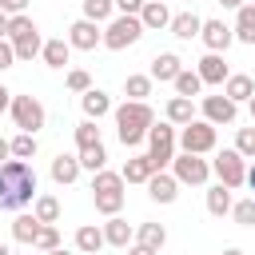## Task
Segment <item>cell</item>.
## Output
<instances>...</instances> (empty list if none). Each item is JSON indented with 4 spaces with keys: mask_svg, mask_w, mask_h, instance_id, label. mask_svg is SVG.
<instances>
[{
    "mask_svg": "<svg viewBox=\"0 0 255 255\" xmlns=\"http://www.w3.org/2000/svg\"><path fill=\"white\" fill-rule=\"evenodd\" d=\"M36 171L28 159H4L0 163V211H20L36 199Z\"/></svg>",
    "mask_w": 255,
    "mask_h": 255,
    "instance_id": "cell-1",
    "label": "cell"
},
{
    "mask_svg": "<svg viewBox=\"0 0 255 255\" xmlns=\"http://www.w3.org/2000/svg\"><path fill=\"white\" fill-rule=\"evenodd\" d=\"M155 124L147 100H124L116 108V131H120V143L124 147H135L139 139H147V128Z\"/></svg>",
    "mask_w": 255,
    "mask_h": 255,
    "instance_id": "cell-2",
    "label": "cell"
},
{
    "mask_svg": "<svg viewBox=\"0 0 255 255\" xmlns=\"http://www.w3.org/2000/svg\"><path fill=\"white\" fill-rule=\"evenodd\" d=\"M124 175L120 171H108V167H100V171H92V203H96V211L100 215H120V207H124Z\"/></svg>",
    "mask_w": 255,
    "mask_h": 255,
    "instance_id": "cell-3",
    "label": "cell"
},
{
    "mask_svg": "<svg viewBox=\"0 0 255 255\" xmlns=\"http://www.w3.org/2000/svg\"><path fill=\"white\" fill-rule=\"evenodd\" d=\"M147 159H151V167L155 171H163V167H171V159H175V124H151L147 128Z\"/></svg>",
    "mask_w": 255,
    "mask_h": 255,
    "instance_id": "cell-4",
    "label": "cell"
},
{
    "mask_svg": "<svg viewBox=\"0 0 255 255\" xmlns=\"http://www.w3.org/2000/svg\"><path fill=\"white\" fill-rule=\"evenodd\" d=\"M143 36V24H139V16H112L108 20V28H104V48L108 52H124V48H131L135 40Z\"/></svg>",
    "mask_w": 255,
    "mask_h": 255,
    "instance_id": "cell-5",
    "label": "cell"
},
{
    "mask_svg": "<svg viewBox=\"0 0 255 255\" xmlns=\"http://www.w3.org/2000/svg\"><path fill=\"white\" fill-rule=\"evenodd\" d=\"M8 112H12V124L20 128V131H40L44 128V120H48V112H44V104L36 100V96H12V104H8Z\"/></svg>",
    "mask_w": 255,
    "mask_h": 255,
    "instance_id": "cell-6",
    "label": "cell"
},
{
    "mask_svg": "<svg viewBox=\"0 0 255 255\" xmlns=\"http://www.w3.org/2000/svg\"><path fill=\"white\" fill-rule=\"evenodd\" d=\"M175 143H179L183 151H191V155H207V151H215V124L191 120V124H183V131H179Z\"/></svg>",
    "mask_w": 255,
    "mask_h": 255,
    "instance_id": "cell-7",
    "label": "cell"
},
{
    "mask_svg": "<svg viewBox=\"0 0 255 255\" xmlns=\"http://www.w3.org/2000/svg\"><path fill=\"white\" fill-rule=\"evenodd\" d=\"M211 171L219 175V183H223V187H231V191H235V187H243V179H247V159H243L235 147H223V151L211 159Z\"/></svg>",
    "mask_w": 255,
    "mask_h": 255,
    "instance_id": "cell-8",
    "label": "cell"
},
{
    "mask_svg": "<svg viewBox=\"0 0 255 255\" xmlns=\"http://www.w3.org/2000/svg\"><path fill=\"white\" fill-rule=\"evenodd\" d=\"M171 175H175L179 183H191V187H199V183H207V175H211V163H207V159H199V155H191V151H179V155L171 159Z\"/></svg>",
    "mask_w": 255,
    "mask_h": 255,
    "instance_id": "cell-9",
    "label": "cell"
},
{
    "mask_svg": "<svg viewBox=\"0 0 255 255\" xmlns=\"http://www.w3.org/2000/svg\"><path fill=\"white\" fill-rule=\"evenodd\" d=\"M199 112H203V120H207V124L223 128V124H235V116H239V104H235V100H227V96L219 92V96H203Z\"/></svg>",
    "mask_w": 255,
    "mask_h": 255,
    "instance_id": "cell-10",
    "label": "cell"
},
{
    "mask_svg": "<svg viewBox=\"0 0 255 255\" xmlns=\"http://www.w3.org/2000/svg\"><path fill=\"white\" fill-rule=\"evenodd\" d=\"M68 44L76 48V52H92L96 44H104V32H100V24L96 20H76L72 28H68Z\"/></svg>",
    "mask_w": 255,
    "mask_h": 255,
    "instance_id": "cell-11",
    "label": "cell"
},
{
    "mask_svg": "<svg viewBox=\"0 0 255 255\" xmlns=\"http://www.w3.org/2000/svg\"><path fill=\"white\" fill-rule=\"evenodd\" d=\"M199 40L207 44V52H227V48L235 44V32H231V24H223V20H203Z\"/></svg>",
    "mask_w": 255,
    "mask_h": 255,
    "instance_id": "cell-12",
    "label": "cell"
},
{
    "mask_svg": "<svg viewBox=\"0 0 255 255\" xmlns=\"http://www.w3.org/2000/svg\"><path fill=\"white\" fill-rule=\"evenodd\" d=\"M104 243L108 247H131L135 243V227L124 219V215H108V223H104Z\"/></svg>",
    "mask_w": 255,
    "mask_h": 255,
    "instance_id": "cell-13",
    "label": "cell"
},
{
    "mask_svg": "<svg viewBox=\"0 0 255 255\" xmlns=\"http://www.w3.org/2000/svg\"><path fill=\"white\" fill-rule=\"evenodd\" d=\"M143 187H147V195H151L155 203H175V195H179V179L167 175V171H151V179H147Z\"/></svg>",
    "mask_w": 255,
    "mask_h": 255,
    "instance_id": "cell-14",
    "label": "cell"
},
{
    "mask_svg": "<svg viewBox=\"0 0 255 255\" xmlns=\"http://www.w3.org/2000/svg\"><path fill=\"white\" fill-rule=\"evenodd\" d=\"M139 24H143V32H159V28H167V24H171L167 4H163V0H147V4L139 8Z\"/></svg>",
    "mask_w": 255,
    "mask_h": 255,
    "instance_id": "cell-15",
    "label": "cell"
},
{
    "mask_svg": "<svg viewBox=\"0 0 255 255\" xmlns=\"http://www.w3.org/2000/svg\"><path fill=\"white\" fill-rule=\"evenodd\" d=\"M179 68H183V60L175 56V52H159L155 60H151V80H159V84H171L175 76H179Z\"/></svg>",
    "mask_w": 255,
    "mask_h": 255,
    "instance_id": "cell-16",
    "label": "cell"
},
{
    "mask_svg": "<svg viewBox=\"0 0 255 255\" xmlns=\"http://www.w3.org/2000/svg\"><path fill=\"white\" fill-rule=\"evenodd\" d=\"M80 104H84V116H88V120H96V124H100V116H108V112H112V96H108V92H100V88L80 92Z\"/></svg>",
    "mask_w": 255,
    "mask_h": 255,
    "instance_id": "cell-17",
    "label": "cell"
},
{
    "mask_svg": "<svg viewBox=\"0 0 255 255\" xmlns=\"http://www.w3.org/2000/svg\"><path fill=\"white\" fill-rule=\"evenodd\" d=\"M199 80L203 84H223L227 80V64H223V52H207L203 60H199Z\"/></svg>",
    "mask_w": 255,
    "mask_h": 255,
    "instance_id": "cell-18",
    "label": "cell"
},
{
    "mask_svg": "<svg viewBox=\"0 0 255 255\" xmlns=\"http://www.w3.org/2000/svg\"><path fill=\"white\" fill-rule=\"evenodd\" d=\"M223 96H227V100H235V104H247V100L255 96V80H251V76H243V72H235V76H227V80H223Z\"/></svg>",
    "mask_w": 255,
    "mask_h": 255,
    "instance_id": "cell-19",
    "label": "cell"
},
{
    "mask_svg": "<svg viewBox=\"0 0 255 255\" xmlns=\"http://www.w3.org/2000/svg\"><path fill=\"white\" fill-rule=\"evenodd\" d=\"M52 179L60 183V187H68V183H76L80 179V155H56L52 159Z\"/></svg>",
    "mask_w": 255,
    "mask_h": 255,
    "instance_id": "cell-20",
    "label": "cell"
},
{
    "mask_svg": "<svg viewBox=\"0 0 255 255\" xmlns=\"http://www.w3.org/2000/svg\"><path fill=\"white\" fill-rule=\"evenodd\" d=\"M231 32H235L239 44H255V4L235 8V24H231Z\"/></svg>",
    "mask_w": 255,
    "mask_h": 255,
    "instance_id": "cell-21",
    "label": "cell"
},
{
    "mask_svg": "<svg viewBox=\"0 0 255 255\" xmlns=\"http://www.w3.org/2000/svg\"><path fill=\"white\" fill-rule=\"evenodd\" d=\"M163 116H167V124L183 128V124H191V120H195V104H191L187 96H171V100H167V108H163Z\"/></svg>",
    "mask_w": 255,
    "mask_h": 255,
    "instance_id": "cell-22",
    "label": "cell"
},
{
    "mask_svg": "<svg viewBox=\"0 0 255 255\" xmlns=\"http://www.w3.org/2000/svg\"><path fill=\"white\" fill-rule=\"evenodd\" d=\"M100 247H104V227H96V223L76 227V251L80 255H96Z\"/></svg>",
    "mask_w": 255,
    "mask_h": 255,
    "instance_id": "cell-23",
    "label": "cell"
},
{
    "mask_svg": "<svg viewBox=\"0 0 255 255\" xmlns=\"http://www.w3.org/2000/svg\"><path fill=\"white\" fill-rule=\"evenodd\" d=\"M171 36H179V40H195L199 36V28H203V20L195 16V12H179V16H171Z\"/></svg>",
    "mask_w": 255,
    "mask_h": 255,
    "instance_id": "cell-24",
    "label": "cell"
},
{
    "mask_svg": "<svg viewBox=\"0 0 255 255\" xmlns=\"http://www.w3.org/2000/svg\"><path fill=\"white\" fill-rule=\"evenodd\" d=\"M151 171H155V167H151V159H147V155H131V159L124 163V171H120V175H124V183H147V179H151Z\"/></svg>",
    "mask_w": 255,
    "mask_h": 255,
    "instance_id": "cell-25",
    "label": "cell"
},
{
    "mask_svg": "<svg viewBox=\"0 0 255 255\" xmlns=\"http://www.w3.org/2000/svg\"><path fill=\"white\" fill-rule=\"evenodd\" d=\"M40 56H44V64H48V68H64V64H68V56H72V44H68V40H44Z\"/></svg>",
    "mask_w": 255,
    "mask_h": 255,
    "instance_id": "cell-26",
    "label": "cell"
},
{
    "mask_svg": "<svg viewBox=\"0 0 255 255\" xmlns=\"http://www.w3.org/2000/svg\"><path fill=\"white\" fill-rule=\"evenodd\" d=\"M135 243L159 251V247L167 243V227H163V223H139V227H135Z\"/></svg>",
    "mask_w": 255,
    "mask_h": 255,
    "instance_id": "cell-27",
    "label": "cell"
},
{
    "mask_svg": "<svg viewBox=\"0 0 255 255\" xmlns=\"http://www.w3.org/2000/svg\"><path fill=\"white\" fill-rule=\"evenodd\" d=\"M231 203H235V199H231V187L215 183V187L207 191V211H211V215H219V219H223V215H231Z\"/></svg>",
    "mask_w": 255,
    "mask_h": 255,
    "instance_id": "cell-28",
    "label": "cell"
},
{
    "mask_svg": "<svg viewBox=\"0 0 255 255\" xmlns=\"http://www.w3.org/2000/svg\"><path fill=\"white\" fill-rule=\"evenodd\" d=\"M36 235H40V219L36 215H16L12 219V239L16 243H36Z\"/></svg>",
    "mask_w": 255,
    "mask_h": 255,
    "instance_id": "cell-29",
    "label": "cell"
},
{
    "mask_svg": "<svg viewBox=\"0 0 255 255\" xmlns=\"http://www.w3.org/2000/svg\"><path fill=\"white\" fill-rule=\"evenodd\" d=\"M171 84H175V96H187V100L203 92V80H199V72H191V68H179V76H175Z\"/></svg>",
    "mask_w": 255,
    "mask_h": 255,
    "instance_id": "cell-30",
    "label": "cell"
},
{
    "mask_svg": "<svg viewBox=\"0 0 255 255\" xmlns=\"http://www.w3.org/2000/svg\"><path fill=\"white\" fill-rule=\"evenodd\" d=\"M76 155H80V167H88V171H100V167L108 163V147H104V139H100V143H88V147H80Z\"/></svg>",
    "mask_w": 255,
    "mask_h": 255,
    "instance_id": "cell-31",
    "label": "cell"
},
{
    "mask_svg": "<svg viewBox=\"0 0 255 255\" xmlns=\"http://www.w3.org/2000/svg\"><path fill=\"white\" fill-rule=\"evenodd\" d=\"M32 215H36L40 223H56V219H60V199H56V195H36V199H32Z\"/></svg>",
    "mask_w": 255,
    "mask_h": 255,
    "instance_id": "cell-32",
    "label": "cell"
},
{
    "mask_svg": "<svg viewBox=\"0 0 255 255\" xmlns=\"http://www.w3.org/2000/svg\"><path fill=\"white\" fill-rule=\"evenodd\" d=\"M8 44H12L16 60H32V56H40V48H44L40 32H32V36H24V40H8Z\"/></svg>",
    "mask_w": 255,
    "mask_h": 255,
    "instance_id": "cell-33",
    "label": "cell"
},
{
    "mask_svg": "<svg viewBox=\"0 0 255 255\" xmlns=\"http://www.w3.org/2000/svg\"><path fill=\"white\" fill-rule=\"evenodd\" d=\"M124 96L128 100H147L151 96V76H128L124 80Z\"/></svg>",
    "mask_w": 255,
    "mask_h": 255,
    "instance_id": "cell-34",
    "label": "cell"
},
{
    "mask_svg": "<svg viewBox=\"0 0 255 255\" xmlns=\"http://www.w3.org/2000/svg\"><path fill=\"white\" fill-rule=\"evenodd\" d=\"M8 147H12V159H32L36 155V135L32 131H20L16 139H8Z\"/></svg>",
    "mask_w": 255,
    "mask_h": 255,
    "instance_id": "cell-35",
    "label": "cell"
},
{
    "mask_svg": "<svg viewBox=\"0 0 255 255\" xmlns=\"http://www.w3.org/2000/svg\"><path fill=\"white\" fill-rule=\"evenodd\" d=\"M112 12H116V4H112V0H84V20L104 24V20H112Z\"/></svg>",
    "mask_w": 255,
    "mask_h": 255,
    "instance_id": "cell-36",
    "label": "cell"
},
{
    "mask_svg": "<svg viewBox=\"0 0 255 255\" xmlns=\"http://www.w3.org/2000/svg\"><path fill=\"white\" fill-rule=\"evenodd\" d=\"M88 143H100V128H96V120H80L76 124V147H88Z\"/></svg>",
    "mask_w": 255,
    "mask_h": 255,
    "instance_id": "cell-37",
    "label": "cell"
},
{
    "mask_svg": "<svg viewBox=\"0 0 255 255\" xmlns=\"http://www.w3.org/2000/svg\"><path fill=\"white\" fill-rule=\"evenodd\" d=\"M36 251H52V247H60V231H56V223H40V235H36V243H32Z\"/></svg>",
    "mask_w": 255,
    "mask_h": 255,
    "instance_id": "cell-38",
    "label": "cell"
},
{
    "mask_svg": "<svg viewBox=\"0 0 255 255\" xmlns=\"http://www.w3.org/2000/svg\"><path fill=\"white\" fill-rule=\"evenodd\" d=\"M231 215H235V223H239V227H255V195H251V199L231 203Z\"/></svg>",
    "mask_w": 255,
    "mask_h": 255,
    "instance_id": "cell-39",
    "label": "cell"
},
{
    "mask_svg": "<svg viewBox=\"0 0 255 255\" xmlns=\"http://www.w3.org/2000/svg\"><path fill=\"white\" fill-rule=\"evenodd\" d=\"M235 151H239L243 159H255V124L235 131Z\"/></svg>",
    "mask_w": 255,
    "mask_h": 255,
    "instance_id": "cell-40",
    "label": "cell"
},
{
    "mask_svg": "<svg viewBox=\"0 0 255 255\" xmlns=\"http://www.w3.org/2000/svg\"><path fill=\"white\" fill-rule=\"evenodd\" d=\"M64 84H68L72 92H88V88H92V76H88L84 68H72V72L64 76Z\"/></svg>",
    "mask_w": 255,
    "mask_h": 255,
    "instance_id": "cell-41",
    "label": "cell"
},
{
    "mask_svg": "<svg viewBox=\"0 0 255 255\" xmlns=\"http://www.w3.org/2000/svg\"><path fill=\"white\" fill-rule=\"evenodd\" d=\"M116 4V12H124V16H139V8L147 4V0H112Z\"/></svg>",
    "mask_w": 255,
    "mask_h": 255,
    "instance_id": "cell-42",
    "label": "cell"
},
{
    "mask_svg": "<svg viewBox=\"0 0 255 255\" xmlns=\"http://www.w3.org/2000/svg\"><path fill=\"white\" fill-rule=\"evenodd\" d=\"M28 4H32V0H0V12H8V16H20V12H28Z\"/></svg>",
    "mask_w": 255,
    "mask_h": 255,
    "instance_id": "cell-43",
    "label": "cell"
},
{
    "mask_svg": "<svg viewBox=\"0 0 255 255\" xmlns=\"http://www.w3.org/2000/svg\"><path fill=\"white\" fill-rule=\"evenodd\" d=\"M12 64H16V52H12V44H8V40H0V72H4V68H12Z\"/></svg>",
    "mask_w": 255,
    "mask_h": 255,
    "instance_id": "cell-44",
    "label": "cell"
},
{
    "mask_svg": "<svg viewBox=\"0 0 255 255\" xmlns=\"http://www.w3.org/2000/svg\"><path fill=\"white\" fill-rule=\"evenodd\" d=\"M128 255H159V251H151V247H143V243H131Z\"/></svg>",
    "mask_w": 255,
    "mask_h": 255,
    "instance_id": "cell-45",
    "label": "cell"
},
{
    "mask_svg": "<svg viewBox=\"0 0 255 255\" xmlns=\"http://www.w3.org/2000/svg\"><path fill=\"white\" fill-rule=\"evenodd\" d=\"M8 104H12V92L0 84V112H8Z\"/></svg>",
    "mask_w": 255,
    "mask_h": 255,
    "instance_id": "cell-46",
    "label": "cell"
},
{
    "mask_svg": "<svg viewBox=\"0 0 255 255\" xmlns=\"http://www.w3.org/2000/svg\"><path fill=\"white\" fill-rule=\"evenodd\" d=\"M8 20H12V16H8V12H0V40H8Z\"/></svg>",
    "mask_w": 255,
    "mask_h": 255,
    "instance_id": "cell-47",
    "label": "cell"
},
{
    "mask_svg": "<svg viewBox=\"0 0 255 255\" xmlns=\"http://www.w3.org/2000/svg\"><path fill=\"white\" fill-rule=\"evenodd\" d=\"M247 187H251V195H255V159H251V167H247V179H243Z\"/></svg>",
    "mask_w": 255,
    "mask_h": 255,
    "instance_id": "cell-48",
    "label": "cell"
},
{
    "mask_svg": "<svg viewBox=\"0 0 255 255\" xmlns=\"http://www.w3.org/2000/svg\"><path fill=\"white\" fill-rule=\"evenodd\" d=\"M4 159H12V147H8V139H0V163Z\"/></svg>",
    "mask_w": 255,
    "mask_h": 255,
    "instance_id": "cell-49",
    "label": "cell"
},
{
    "mask_svg": "<svg viewBox=\"0 0 255 255\" xmlns=\"http://www.w3.org/2000/svg\"><path fill=\"white\" fill-rule=\"evenodd\" d=\"M219 4H223V8H243L247 0H219Z\"/></svg>",
    "mask_w": 255,
    "mask_h": 255,
    "instance_id": "cell-50",
    "label": "cell"
},
{
    "mask_svg": "<svg viewBox=\"0 0 255 255\" xmlns=\"http://www.w3.org/2000/svg\"><path fill=\"white\" fill-rule=\"evenodd\" d=\"M48 255H72V251H68V247H52Z\"/></svg>",
    "mask_w": 255,
    "mask_h": 255,
    "instance_id": "cell-51",
    "label": "cell"
},
{
    "mask_svg": "<svg viewBox=\"0 0 255 255\" xmlns=\"http://www.w3.org/2000/svg\"><path fill=\"white\" fill-rule=\"evenodd\" d=\"M223 255H247V251H243V247H227Z\"/></svg>",
    "mask_w": 255,
    "mask_h": 255,
    "instance_id": "cell-52",
    "label": "cell"
},
{
    "mask_svg": "<svg viewBox=\"0 0 255 255\" xmlns=\"http://www.w3.org/2000/svg\"><path fill=\"white\" fill-rule=\"evenodd\" d=\"M247 104H251V124H255V96H251V100H247Z\"/></svg>",
    "mask_w": 255,
    "mask_h": 255,
    "instance_id": "cell-53",
    "label": "cell"
},
{
    "mask_svg": "<svg viewBox=\"0 0 255 255\" xmlns=\"http://www.w3.org/2000/svg\"><path fill=\"white\" fill-rule=\"evenodd\" d=\"M0 255H8V247H4V243H0Z\"/></svg>",
    "mask_w": 255,
    "mask_h": 255,
    "instance_id": "cell-54",
    "label": "cell"
},
{
    "mask_svg": "<svg viewBox=\"0 0 255 255\" xmlns=\"http://www.w3.org/2000/svg\"><path fill=\"white\" fill-rule=\"evenodd\" d=\"M191 4H195V0H191Z\"/></svg>",
    "mask_w": 255,
    "mask_h": 255,
    "instance_id": "cell-55",
    "label": "cell"
},
{
    "mask_svg": "<svg viewBox=\"0 0 255 255\" xmlns=\"http://www.w3.org/2000/svg\"><path fill=\"white\" fill-rule=\"evenodd\" d=\"M163 4H167V0H163Z\"/></svg>",
    "mask_w": 255,
    "mask_h": 255,
    "instance_id": "cell-56",
    "label": "cell"
}]
</instances>
